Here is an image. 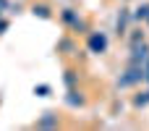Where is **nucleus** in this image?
Wrapping results in <instances>:
<instances>
[{
    "label": "nucleus",
    "instance_id": "obj_10",
    "mask_svg": "<svg viewBox=\"0 0 149 131\" xmlns=\"http://www.w3.org/2000/svg\"><path fill=\"white\" fill-rule=\"evenodd\" d=\"M5 26H8V24H5V21H0V34H3V29H5Z\"/></svg>",
    "mask_w": 149,
    "mask_h": 131
},
{
    "label": "nucleus",
    "instance_id": "obj_8",
    "mask_svg": "<svg viewBox=\"0 0 149 131\" xmlns=\"http://www.w3.org/2000/svg\"><path fill=\"white\" fill-rule=\"evenodd\" d=\"M55 123V118H45V121H39V126H52Z\"/></svg>",
    "mask_w": 149,
    "mask_h": 131
},
{
    "label": "nucleus",
    "instance_id": "obj_6",
    "mask_svg": "<svg viewBox=\"0 0 149 131\" xmlns=\"http://www.w3.org/2000/svg\"><path fill=\"white\" fill-rule=\"evenodd\" d=\"M68 105H84V97H76V92H71V97H68Z\"/></svg>",
    "mask_w": 149,
    "mask_h": 131
},
{
    "label": "nucleus",
    "instance_id": "obj_7",
    "mask_svg": "<svg viewBox=\"0 0 149 131\" xmlns=\"http://www.w3.org/2000/svg\"><path fill=\"white\" fill-rule=\"evenodd\" d=\"M73 81H76V76H73V71H65V84H68V87H71V84H73Z\"/></svg>",
    "mask_w": 149,
    "mask_h": 131
},
{
    "label": "nucleus",
    "instance_id": "obj_2",
    "mask_svg": "<svg viewBox=\"0 0 149 131\" xmlns=\"http://www.w3.org/2000/svg\"><path fill=\"white\" fill-rule=\"evenodd\" d=\"M131 16H134V13H131L128 8H123V13L118 16V34H126V26H128V21H131Z\"/></svg>",
    "mask_w": 149,
    "mask_h": 131
},
{
    "label": "nucleus",
    "instance_id": "obj_1",
    "mask_svg": "<svg viewBox=\"0 0 149 131\" xmlns=\"http://www.w3.org/2000/svg\"><path fill=\"white\" fill-rule=\"evenodd\" d=\"M86 47H89V53H97V55L107 53V34H102V32H92Z\"/></svg>",
    "mask_w": 149,
    "mask_h": 131
},
{
    "label": "nucleus",
    "instance_id": "obj_5",
    "mask_svg": "<svg viewBox=\"0 0 149 131\" xmlns=\"http://www.w3.org/2000/svg\"><path fill=\"white\" fill-rule=\"evenodd\" d=\"M34 95L37 97H50V87L47 84H39V87H34Z\"/></svg>",
    "mask_w": 149,
    "mask_h": 131
},
{
    "label": "nucleus",
    "instance_id": "obj_3",
    "mask_svg": "<svg viewBox=\"0 0 149 131\" xmlns=\"http://www.w3.org/2000/svg\"><path fill=\"white\" fill-rule=\"evenodd\" d=\"M134 18H139V21H147V18H149V5H147V3L136 8V13H134Z\"/></svg>",
    "mask_w": 149,
    "mask_h": 131
},
{
    "label": "nucleus",
    "instance_id": "obj_9",
    "mask_svg": "<svg viewBox=\"0 0 149 131\" xmlns=\"http://www.w3.org/2000/svg\"><path fill=\"white\" fill-rule=\"evenodd\" d=\"M8 5V0H0V13H3V8Z\"/></svg>",
    "mask_w": 149,
    "mask_h": 131
},
{
    "label": "nucleus",
    "instance_id": "obj_4",
    "mask_svg": "<svg viewBox=\"0 0 149 131\" xmlns=\"http://www.w3.org/2000/svg\"><path fill=\"white\" fill-rule=\"evenodd\" d=\"M31 13H34V16H42V18H50V8H47V5H34Z\"/></svg>",
    "mask_w": 149,
    "mask_h": 131
}]
</instances>
